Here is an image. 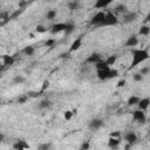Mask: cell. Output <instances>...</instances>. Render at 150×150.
<instances>
[{
	"instance_id": "obj_1",
	"label": "cell",
	"mask_w": 150,
	"mask_h": 150,
	"mask_svg": "<svg viewBox=\"0 0 150 150\" xmlns=\"http://www.w3.org/2000/svg\"><path fill=\"white\" fill-rule=\"evenodd\" d=\"M131 54H132V62H131L130 69L149 59V53L145 49H132Z\"/></svg>"
},
{
	"instance_id": "obj_2",
	"label": "cell",
	"mask_w": 150,
	"mask_h": 150,
	"mask_svg": "<svg viewBox=\"0 0 150 150\" xmlns=\"http://www.w3.org/2000/svg\"><path fill=\"white\" fill-rule=\"evenodd\" d=\"M117 22H118V19L115 15V13L108 12V13H106V17H104L102 24L100 25V27H102V26H115V25H117Z\"/></svg>"
},
{
	"instance_id": "obj_3",
	"label": "cell",
	"mask_w": 150,
	"mask_h": 150,
	"mask_svg": "<svg viewBox=\"0 0 150 150\" xmlns=\"http://www.w3.org/2000/svg\"><path fill=\"white\" fill-rule=\"evenodd\" d=\"M104 17H106V13L104 12H97L93 18H92V20H90V25H94V26H100L101 24H102V21H103V19H104Z\"/></svg>"
},
{
	"instance_id": "obj_4",
	"label": "cell",
	"mask_w": 150,
	"mask_h": 150,
	"mask_svg": "<svg viewBox=\"0 0 150 150\" xmlns=\"http://www.w3.org/2000/svg\"><path fill=\"white\" fill-rule=\"evenodd\" d=\"M136 19H137V13H135V12H127L125 14H123L122 22L123 24H131Z\"/></svg>"
},
{
	"instance_id": "obj_5",
	"label": "cell",
	"mask_w": 150,
	"mask_h": 150,
	"mask_svg": "<svg viewBox=\"0 0 150 150\" xmlns=\"http://www.w3.org/2000/svg\"><path fill=\"white\" fill-rule=\"evenodd\" d=\"M132 117L135 121L139 122V123H144L145 122V114L143 113V110L138 109V110H134L132 111Z\"/></svg>"
},
{
	"instance_id": "obj_6",
	"label": "cell",
	"mask_w": 150,
	"mask_h": 150,
	"mask_svg": "<svg viewBox=\"0 0 150 150\" xmlns=\"http://www.w3.org/2000/svg\"><path fill=\"white\" fill-rule=\"evenodd\" d=\"M66 26H67V24H63V22L55 24V25H53V26H52L50 33H52V34H57V33H60V32H64Z\"/></svg>"
},
{
	"instance_id": "obj_7",
	"label": "cell",
	"mask_w": 150,
	"mask_h": 150,
	"mask_svg": "<svg viewBox=\"0 0 150 150\" xmlns=\"http://www.w3.org/2000/svg\"><path fill=\"white\" fill-rule=\"evenodd\" d=\"M102 127H103V121L100 120V118H94L89 122V128L92 130H99Z\"/></svg>"
},
{
	"instance_id": "obj_8",
	"label": "cell",
	"mask_w": 150,
	"mask_h": 150,
	"mask_svg": "<svg viewBox=\"0 0 150 150\" xmlns=\"http://www.w3.org/2000/svg\"><path fill=\"white\" fill-rule=\"evenodd\" d=\"M109 71H110V68L108 69H97V78L99 80L101 81H106L109 79Z\"/></svg>"
},
{
	"instance_id": "obj_9",
	"label": "cell",
	"mask_w": 150,
	"mask_h": 150,
	"mask_svg": "<svg viewBox=\"0 0 150 150\" xmlns=\"http://www.w3.org/2000/svg\"><path fill=\"white\" fill-rule=\"evenodd\" d=\"M82 46V38L80 36V38H78V39H75L74 41H73V43L70 45V48H69V52L71 53V52H75V50H78L80 47Z\"/></svg>"
},
{
	"instance_id": "obj_10",
	"label": "cell",
	"mask_w": 150,
	"mask_h": 150,
	"mask_svg": "<svg viewBox=\"0 0 150 150\" xmlns=\"http://www.w3.org/2000/svg\"><path fill=\"white\" fill-rule=\"evenodd\" d=\"M113 3V0H96V3L94 5L95 8L100 10V8H106L108 5H110Z\"/></svg>"
},
{
	"instance_id": "obj_11",
	"label": "cell",
	"mask_w": 150,
	"mask_h": 150,
	"mask_svg": "<svg viewBox=\"0 0 150 150\" xmlns=\"http://www.w3.org/2000/svg\"><path fill=\"white\" fill-rule=\"evenodd\" d=\"M124 141H127L128 143H130V144H132V143H135L136 141H137V136H136V134L135 132H132V131H129V132H127L125 135H124Z\"/></svg>"
},
{
	"instance_id": "obj_12",
	"label": "cell",
	"mask_w": 150,
	"mask_h": 150,
	"mask_svg": "<svg viewBox=\"0 0 150 150\" xmlns=\"http://www.w3.org/2000/svg\"><path fill=\"white\" fill-rule=\"evenodd\" d=\"M137 106H138V109H141V110H146V109H148V107L150 106V99H149V97L141 99Z\"/></svg>"
},
{
	"instance_id": "obj_13",
	"label": "cell",
	"mask_w": 150,
	"mask_h": 150,
	"mask_svg": "<svg viewBox=\"0 0 150 150\" xmlns=\"http://www.w3.org/2000/svg\"><path fill=\"white\" fill-rule=\"evenodd\" d=\"M137 43H138V39L136 35H130L128 38V40L125 41L127 47H135V46H137Z\"/></svg>"
},
{
	"instance_id": "obj_14",
	"label": "cell",
	"mask_w": 150,
	"mask_h": 150,
	"mask_svg": "<svg viewBox=\"0 0 150 150\" xmlns=\"http://www.w3.org/2000/svg\"><path fill=\"white\" fill-rule=\"evenodd\" d=\"M27 148H29V145L25 141H18L13 144V149H15V150H22V149H27Z\"/></svg>"
},
{
	"instance_id": "obj_15",
	"label": "cell",
	"mask_w": 150,
	"mask_h": 150,
	"mask_svg": "<svg viewBox=\"0 0 150 150\" xmlns=\"http://www.w3.org/2000/svg\"><path fill=\"white\" fill-rule=\"evenodd\" d=\"M100 59H101V55H100L99 53H92V54L87 57V62H88V63H96Z\"/></svg>"
},
{
	"instance_id": "obj_16",
	"label": "cell",
	"mask_w": 150,
	"mask_h": 150,
	"mask_svg": "<svg viewBox=\"0 0 150 150\" xmlns=\"http://www.w3.org/2000/svg\"><path fill=\"white\" fill-rule=\"evenodd\" d=\"M50 107H52V102H50V100H48V99L41 100L40 103L38 104V108H39V109H47V108H50Z\"/></svg>"
},
{
	"instance_id": "obj_17",
	"label": "cell",
	"mask_w": 150,
	"mask_h": 150,
	"mask_svg": "<svg viewBox=\"0 0 150 150\" xmlns=\"http://www.w3.org/2000/svg\"><path fill=\"white\" fill-rule=\"evenodd\" d=\"M120 142H121V139L118 137H111L110 136V138L108 139V146L109 148H116V146H118Z\"/></svg>"
},
{
	"instance_id": "obj_18",
	"label": "cell",
	"mask_w": 150,
	"mask_h": 150,
	"mask_svg": "<svg viewBox=\"0 0 150 150\" xmlns=\"http://www.w3.org/2000/svg\"><path fill=\"white\" fill-rule=\"evenodd\" d=\"M3 61H4V66H12L14 63V56L11 55H3Z\"/></svg>"
},
{
	"instance_id": "obj_19",
	"label": "cell",
	"mask_w": 150,
	"mask_h": 150,
	"mask_svg": "<svg viewBox=\"0 0 150 150\" xmlns=\"http://www.w3.org/2000/svg\"><path fill=\"white\" fill-rule=\"evenodd\" d=\"M95 64H96V69H108V68H110V66H108L107 61L102 60V59H100Z\"/></svg>"
},
{
	"instance_id": "obj_20",
	"label": "cell",
	"mask_w": 150,
	"mask_h": 150,
	"mask_svg": "<svg viewBox=\"0 0 150 150\" xmlns=\"http://www.w3.org/2000/svg\"><path fill=\"white\" fill-rule=\"evenodd\" d=\"M138 34L139 35H149L150 34V26H148V25H143V26H141V28H139V31H138Z\"/></svg>"
},
{
	"instance_id": "obj_21",
	"label": "cell",
	"mask_w": 150,
	"mask_h": 150,
	"mask_svg": "<svg viewBox=\"0 0 150 150\" xmlns=\"http://www.w3.org/2000/svg\"><path fill=\"white\" fill-rule=\"evenodd\" d=\"M127 12H128V8H127V6H125V5H122V4H120V5H117V6L115 7V13L125 14Z\"/></svg>"
},
{
	"instance_id": "obj_22",
	"label": "cell",
	"mask_w": 150,
	"mask_h": 150,
	"mask_svg": "<svg viewBox=\"0 0 150 150\" xmlns=\"http://www.w3.org/2000/svg\"><path fill=\"white\" fill-rule=\"evenodd\" d=\"M79 6H80V1H79V0H73V1H70V3L68 4V8H69L70 11L78 10Z\"/></svg>"
},
{
	"instance_id": "obj_23",
	"label": "cell",
	"mask_w": 150,
	"mask_h": 150,
	"mask_svg": "<svg viewBox=\"0 0 150 150\" xmlns=\"http://www.w3.org/2000/svg\"><path fill=\"white\" fill-rule=\"evenodd\" d=\"M138 102H139V99L137 96H130L128 99V101H127V104L130 106V107H132L135 104H138Z\"/></svg>"
},
{
	"instance_id": "obj_24",
	"label": "cell",
	"mask_w": 150,
	"mask_h": 150,
	"mask_svg": "<svg viewBox=\"0 0 150 150\" xmlns=\"http://www.w3.org/2000/svg\"><path fill=\"white\" fill-rule=\"evenodd\" d=\"M24 54L25 55H27V56H32L33 54H34V52H35V49H34V47L33 46H27V47H25L24 48Z\"/></svg>"
},
{
	"instance_id": "obj_25",
	"label": "cell",
	"mask_w": 150,
	"mask_h": 150,
	"mask_svg": "<svg viewBox=\"0 0 150 150\" xmlns=\"http://www.w3.org/2000/svg\"><path fill=\"white\" fill-rule=\"evenodd\" d=\"M55 17H56V10H49L47 12V14H46L47 20H54Z\"/></svg>"
},
{
	"instance_id": "obj_26",
	"label": "cell",
	"mask_w": 150,
	"mask_h": 150,
	"mask_svg": "<svg viewBox=\"0 0 150 150\" xmlns=\"http://www.w3.org/2000/svg\"><path fill=\"white\" fill-rule=\"evenodd\" d=\"M25 82V78L21 76V75H17V76L13 79V83L14 85H21Z\"/></svg>"
},
{
	"instance_id": "obj_27",
	"label": "cell",
	"mask_w": 150,
	"mask_h": 150,
	"mask_svg": "<svg viewBox=\"0 0 150 150\" xmlns=\"http://www.w3.org/2000/svg\"><path fill=\"white\" fill-rule=\"evenodd\" d=\"M74 29H75V26H74V24H67V26H66V29H64V33L68 35V34L73 33V32H74Z\"/></svg>"
},
{
	"instance_id": "obj_28",
	"label": "cell",
	"mask_w": 150,
	"mask_h": 150,
	"mask_svg": "<svg viewBox=\"0 0 150 150\" xmlns=\"http://www.w3.org/2000/svg\"><path fill=\"white\" fill-rule=\"evenodd\" d=\"M116 60H117V55H110L106 61H107L108 66H113V64L116 62Z\"/></svg>"
},
{
	"instance_id": "obj_29",
	"label": "cell",
	"mask_w": 150,
	"mask_h": 150,
	"mask_svg": "<svg viewBox=\"0 0 150 150\" xmlns=\"http://www.w3.org/2000/svg\"><path fill=\"white\" fill-rule=\"evenodd\" d=\"M132 78H134V80H135L136 82H141V81L143 80V75H142V74L138 71V73H134Z\"/></svg>"
},
{
	"instance_id": "obj_30",
	"label": "cell",
	"mask_w": 150,
	"mask_h": 150,
	"mask_svg": "<svg viewBox=\"0 0 150 150\" xmlns=\"http://www.w3.org/2000/svg\"><path fill=\"white\" fill-rule=\"evenodd\" d=\"M28 95H21L20 97H18V103L19 104H24V103H26L27 101H28Z\"/></svg>"
},
{
	"instance_id": "obj_31",
	"label": "cell",
	"mask_w": 150,
	"mask_h": 150,
	"mask_svg": "<svg viewBox=\"0 0 150 150\" xmlns=\"http://www.w3.org/2000/svg\"><path fill=\"white\" fill-rule=\"evenodd\" d=\"M118 76V71L116 69H110L109 71V79H114V78H117Z\"/></svg>"
},
{
	"instance_id": "obj_32",
	"label": "cell",
	"mask_w": 150,
	"mask_h": 150,
	"mask_svg": "<svg viewBox=\"0 0 150 150\" xmlns=\"http://www.w3.org/2000/svg\"><path fill=\"white\" fill-rule=\"evenodd\" d=\"M73 111L71 110H67V111H64V114H63V116H64V118L67 120V121H69L71 117H73Z\"/></svg>"
},
{
	"instance_id": "obj_33",
	"label": "cell",
	"mask_w": 150,
	"mask_h": 150,
	"mask_svg": "<svg viewBox=\"0 0 150 150\" xmlns=\"http://www.w3.org/2000/svg\"><path fill=\"white\" fill-rule=\"evenodd\" d=\"M54 43H55V40H54V39H48V40L45 42L46 47H53V46H54Z\"/></svg>"
},
{
	"instance_id": "obj_34",
	"label": "cell",
	"mask_w": 150,
	"mask_h": 150,
	"mask_svg": "<svg viewBox=\"0 0 150 150\" xmlns=\"http://www.w3.org/2000/svg\"><path fill=\"white\" fill-rule=\"evenodd\" d=\"M139 73H141L142 75H146V74L150 73V68H149V67H143V68H141Z\"/></svg>"
},
{
	"instance_id": "obj_35",
	"label": "cell",
	"mask_w": 150,
	"mask_h": 150,
	"mask_svg": "<svg viewBox=\"0 0 150 150\" xmlns=\"http://www.w3.org/2000/svg\"><path fill=\"white\" fill-rule=\"evenodd\" d=\"M36 32H38V33H45V32H46V28H45L42 25H38V26H36Z\"/></svg>"
},
{
	"instance_id": "obj_36",
	"label": "cell",
	"mask_w": 150,
	"mask_h": 150,
	"mask_svg": "<svg viewBox=\"0 0 150 150\" xmlns=\"http://www.w3.org/2000/svg\"><path fill=\"white\" fill-rule=\"evenodd\" d=\"M125 86V80H121V81H118L117 82V87L120 88V87H124Z\"/></svg>"
},
{
	"instance_id": "obj_37",
	"label": "cell",
	"mask_w": 150,
	"mask_h": 150,
	"mask_svg": "<svg viewBox=\"0 0 150 150\" xmlns=\"http://www.w3.org/2000/svg\"><path fill=\"white\" fill-rule=\"evenodd\" d=\"M110 136H111V137H120V136H121V132H120V131H114V132L110 134Z\"/></svg>"
},
{
	"instance_id": "obj_38",
	"label": "cell",
	"mask_w": 150,
	"mask_h": 150,
	"mask_svg": "<svg viewBox=\"0 0 150 150\" xmlns=\"http://www.w3.org/2000/svg\"><path fill=\"white\" fill-rule=\"evenodd\" d=\"M40 94L39 93H34V92H29L28 93V96H32V97H36V96H39Z\"/></svg>"
},
{
	"instance_id": "obj_39",
	"label": "cell",
	"mask_w": 150,
	"mask_h": 150,
	"mask_svg": "<svg viewBox=\"0 0 150 150\" xmlns=\"http://www.w3.org/2000/svg\"><path fill=\"white\" fill-rule=\"evenodd\" d=\"M48 86H49V82H48V81H45V82H43V87H42V90H41V92H43L46 88H48Z\"/></svg>"
},
{
	"instance_id": "obj_40",
	"label": "cell",
	"mask_w": 150,
	"mask_h": 150,
	"mask_svg": "<svg viewBox=\"0 0 150 150\" xmlns=\"http://www.w3.org/2000/svg\"><path fill=\"white\" fill-rule=\"evenodd\" d=\"M21 12H22V11H17V12H15V13H14V14L11 17V19H14V18H15V17H18V15H19Z\"/></svg>"
},
{
	"instance_id": "obj_41",
	"label": "cell",
	"mask_w": 150,
	"mask_h": 150,
	"mask_svg": "<svg viewBox=\"0 0 150 150\" xmlns=\"http://www.w3.org/2000/svg\"><path fill=\"white\" fill-rule=\"evenodd\" d=\"M49 146H50V144H42V145H40L39 148H40V149H48Z\"/></svg>"
},
{
	"instance_id": "obj_42",
	"label": "cell",
	"mask_w": 150,
	"mask_h": 150,
	"mask_svg": "<svg viewBox=\"0 0 150 150\" xmlns=\"http://www.w3.org/2000/svg\"><path fill=\"white\" fill-rule=\"evenodd\" d=\"M81 148H82V149H88V148H89V143H88V142L83 143V144L81 145Z\"/></svg>"
},
{
	"instance_id": "obj_43",
	"label": "cell",
	"mask_w": 150,
	"mask_h": 150,
	"mask_svg": "<svg viewBox=\"0 0 150 150\" xmlns=\"http://www.w3.org/2000/svg\"><path fill=\"white\" fill-rule=\"evenodd\" d=\"M150 21V13L146 15V18H145V22H149Z\"/></svg>"
},
{
	"instance_id": "obj_44",
	"label": "cell",
	"mask_w": 150,
	"mask_h": 150,
	"mask_svg": "<svg viewBox=\"0 0 150 150\" xmlns=\"http://www.w3.org/2000/svg\"><path fill=\"white\" fill-rule=\"evenodd\" d=\"M0 141H4V135H3V134L0 135Z\"/></svg>"
}]
</instances>
